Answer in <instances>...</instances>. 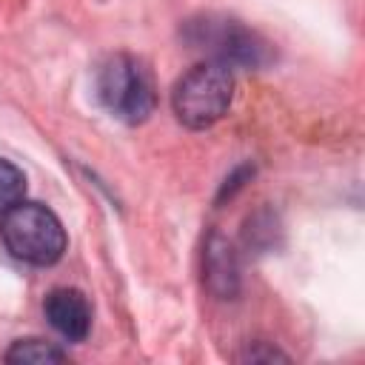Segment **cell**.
<instances>
[{
  "mask_svg": "<svg viewBox=\"0 0 365 365\" xmlns=\"http://www.w3.org/2000/svg\"><path fill=\"white\" fill-rule=\"evenodd\" d=\"M43 311H46V319L51 322V328L68 342H83L91 331V305H88L86 294L77 288L48 291Z\"/></svg>",
  "mask_w": 365,
  "mask_h": 365,
  "instance_id": "5",
  "label": "cell"
},
{
  "mask_svg": "<svg viewBox=\"0 0 365 365\" xmlns=\"http://www.w3.org/2000/svg\"><path fill=\"white\" fill-rule=\"evenodd\" d=\"M23 194H26V177H23V171L14 163H9V160L0 157V214L6 208H11L14 202H20Z\"/></svg>",
  "mask_w": 365,
  "mask_h": 365,
  "instance_id": "8",
  "label": "cell"
},
{
  "mask_svg": "<svg viewBox=\"0 0 365 365\" xmlns=\"http://www.w3.org/2000/svg\"><path fill=\"white\" fill-rule=\"evenodd\" d=\"M205 271H208V285L228 297L237 288V265H234V254L228 248V242L220 234H211L208 251H205Z\"/></svg>",
  "mask_w": 365,
  "mask_h": 365,
  "instance_id": "6",
  "label": "cell"
},
{
  "mask_svg": "<svg viewBox=\"0 0 365 365\" xmlns=\"http://www.w3.org/2000/svg\"><path fill=\"white\" fill-rule=\"evenodd\" d=\"M231 97H234L231 68L214 60H202L174 83L171 106L182 125L200 131L214 125L228 111Z\"/></svg>",
  "mask_w": 365,
  "mask_h": 365,
  "instance_id": "3",
  "label": "cell"
},
{
  "mask_svg": "<svg viewBox=\"0 0 365 365\" xmlns=\"http://www.w3.org/2000/svg\"><path fill=\"white\" fill-rule=\"evenodd\" d=\"M185 40L205 51L208 60L222 63L225 68H262L271 63L268 43L248 26L231 17H214L205 14L200 20H191L185 26Z\"/></svg>",
  "mask_w": 365,
  "mask_h": 365,
  "instance_id": "4",
  "label": "cell"
},
{
  "mask_svg": "<svg viewBox=\"0 0 365 365\" xmlns=\"http://www.w3.org/2000/svg\"><path fill=\"white\" fill-rule=\"evenodd\" d=\"M0 240L11 257L29 265H54L66 251L60 217L40 202H14L0 214Z\"/></svg>",
  "mask_w": 365,
  "mask_h": 365,
  "instance_id": "1",
  "label": "cell"
},
{
  "mask_svg": "<svg viewBox=\"0 0 365 365\" xmlns=\"http://www.w3.org/2000/svg\"><path fill=\"white\" fill-rule=\"evenodd\" d=\"M68 354L57 348L54 342L46 339H17L6 351V362H20V365H40V362H66Z\"/></svg>",
  "mask_w": 365,
  "mask_h": 365,
  "instance_id": "7",
  "label": "cell"
},
{
  "mask_svg": "<svg viewBox=\"0 0 365 365\" xmlns=\"http://www.w3.org/2000/svg\"><path fill=\"white\" fill-rule=\"evenodd\" d=\"M97 97L111 117L137 125L148 120L157 106L154 74L140 57L114 54L97 71Z\"/></svg>",
  "mask_w": 365,
  "mask_h": 365,
  "instance_id": "2",
  "label": "cell"
}]
</instances>
